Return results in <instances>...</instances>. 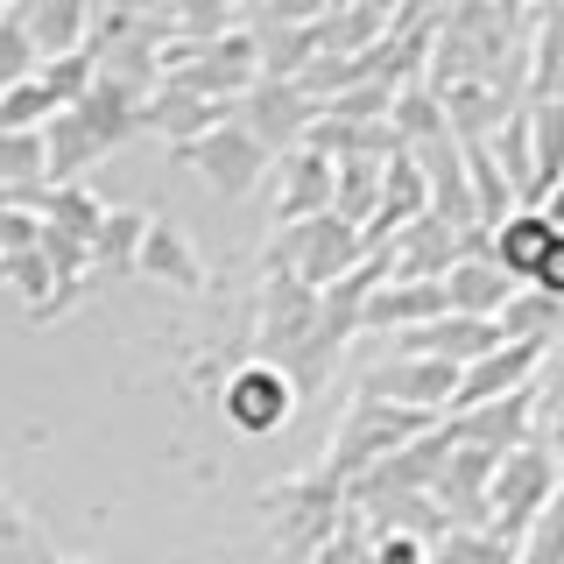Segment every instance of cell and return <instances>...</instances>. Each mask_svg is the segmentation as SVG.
Segmentation results:
<instances>
[{
	"mask_svg": "<svg viewBox=\"0 0 564 564\" xmlns=\"http://www.w3.org/2000/svg\"><path fill=\"white\" fill-rule=\"evenodd\" d=\"M261 522H269L275 551L290 564H311L346 522V487H332L325 473H296V480L261 494Z\"/></svg>",
	"mask_w": 564,
	"mask_h": 564,
	"instance_id": "obj_1",
	"label": "cell"
},
{
	"mask_svg": "<svg viewBox=\"0 0 564 564\" xmlns=\"http://www.w3.org/2000/svg\"><path fill=\"white\" fill-rule=\"evenodd\" d=\"M431 431V416H410V410H388V402H367V395H352L346 402V416H339V431H332V452H325V480L332 487H352L367 466H381L388 452H402V445H416V437Z\"/></svg>",
	"mask_w": 564,
	"mask_h": 564,
	"instance_id": "obj_2",
	"label": "cell"
},
{
	"mask_svg": "<svg viewBox=\"0 0 564 564\" xmlns=\"http://www.w3.org/2000/svg\"><path fill=\"white\" fill-rule=\"evenodd\" d=\"M557 494H564V466L529 437V445L501 452V466H494V480H487V529L508 536V543H522L529 522H536Z\"/></svg>",
	"mask_w": 564,
	"mask_h": 564,
	"instance_id": "obj_3",
	"label": "cell"
},
{
	"mask_svg": "<svg viewBox=\"0 0 564 564\" xmlns=\"http://www.w3.org/2000/svg\"><path fill=\"white\" fill-rule=\"evenodd\" d=\"M360 254H367L360 226H346L339 212H317V219L275 226V240H269V254H261V269L296 275L304 290H332V282H339V275H346Z\"/></svg>",
	"mask_w": 564,
	"mask_h": 564,
	"instance_id": "obj_4",
	"label": "cell"
},
{
	"mask_svg": "<svg viewBox=\"0 0 564 564\" xmlns=\"http://www.w3.org/2000/svg\"><path fill=\"white\" fill-rule=\"evenodd\" d=\"M234 113H240V106H234ZM170 155H176L184 170H198L212 191H226V198L261 191V184H269V163H275V155L261 149V141L247 134L240 120H219V128H205L198 141H184V149H170Z\"/></svg>",
	"mask_w": 564,
	"mask_h": 564,
	"instance_id": "obj_5",
	"label": "cell"
},
{
	"mask_svg": "<svg viewBox=\"0 0 564 564\" xmlns=\"http://www.w3.org/2000/svg\"><path fill=\"white\" fill-rule=\"evenodd\" d=\"M452 388H458V367L445 360H416V352H388V360L367 367L360 395L367 402H388V410H410V416H445L452 410Z\"/></svg>",
	"mask_w": 564,
	"mask_h": 564,
	"instance_id": "obj_6",
	"label": "cell"
},
{
	"mask_svg": "<svg viewBox=\"0 0 564 564\" xmlns=\"http://www.w3.org/2000/svg\"><path fill=\"white\" fill-rule=\"evenodd\" d=\"M234 120H240V128L254 134L269 155H290V149H304V134H311V120H317V99H311L296 78H254Z\"/></svg>",
	"mask_w": 564,
	"mask_h": 564,
	"instance_id": "obj_7",
	"label": "cell"
},
{
	"mask_svg": "<svg viewBox=\"0 0 564 564\" xmlns=\"http://www.w3.org/2000/svg\"><path fill=\"white\" fill-rule=\"evenodd\" d=\"M290 410H296V381L282 375V367L247 360V367H234V375H226V416H234V431L275 437L282 423H290Z\"/></svg>",
	"mask_w": 564,
	"mask_h": 564,
	"instance_id": "obj_8",
	"label": "cell"
},
{
	"mask_svg": "<svg viewBox=\"0 0 564 564\" xmlns=\"http://www.w3.org/2000/svg\"><path fill=\"white\" fill-rule=\"evenodd\" d=\"M269 212L275 226H296V219H317V212H332V155L325 149H290L269 163Z\"/></svg>",
	"mask_w": 564,
	"mask_h": 564,
	"instance_id": "obj_9",
	"label": "cell"
},
{
	"mask_svg": "<svg viewBox=\"0 0 564 564\" xmlns=\"http://www.w3.org/2000/svg\"><path fill=\"white\" fill-rule=\"evenodd\" d=\"M501 346L508 339H501L494 317H458V311H445V317H431V325H416V332H402V339H395V352L445 360V367H458V375H466L473 360H487V352H501Z\"/></svg>",
	"mask_w": 564,
	"mask_h": 564,
	"instance_id": "obj_10",
	"label": "cell"
},
{
	"mask_svg": "<svg viewBox=\"0 0 564 564\" xmlns=\"http://www.w3.org/2000/svg\"><path fill=\"white\" fill-rule=\"evenodd\" d=\"M536 367H543V346H501V352H487V360H473L466 375H458V388H452L445 416H466V410H487V402L522 395V388L536 381Z\"/></svg>",
	"mask_w": 564,
	"mask_h": 564,
	"instance_id": "obj_11",
	"label": "cell"
},
{
	"mask_svg": "<svg viewBox=\"0 0 564 564\" xmlns=\"http://www.w3.org/2000/svg\"><path fill=\"white\" fill-rule=\"evenodd\" d=\"M14 22H22L35 64H57V57H78L93 43V0H22Z\"/></svg>",
	"mask_w": 564,
	"mask_h": 564,
	"instance_id": "obj_12",
	"label": "cell"
},
{
	"mask_svg": "<svg viewBox=\"0 0 564 564\" xmlns=\"http://www.w3.org/2000/svg\"><path fill=\"white\" fill-rule=\"evenodd\" d=\"M445 431L458 437V445H480V452H516L536 437V395H508V402H487V410H466V416H445Z\"/></svg>",
	"mask_w": 564,
	"mask_h": 564,
	"instance_id": "obj_13",
	"label": "cell"
},
{
	"mask_svg": "<svg viewBox=\"0 0 564 564\" xmlns=\"http://www.w3.org/2000/svg\"><path fill=\"white\" fill-rule=\"evenodd\" d=\"M134 275H149V282H170V290H184V296H198L205 290V254L191 247V234L176 219H149V234H141V261H134Z\"/></svg>",
	"mask_w": 564,
	"mask_h": 564,
	"instance_id": "obj_14",
	"label": "cell"
},
{
	"mask_svg": "<svg viewBox=\"0 0 564 564\" xmlns=\"http://www.w3.org/2000/svg\"><path fill=\"white\" fill-rule=\"evenodd\" d=\"M445 282H381L375 296L360 304V332H388V339H402V332L431 325V317H445Z\"/></svg>",
	"mask_w": 564,
	"mask_h": 564,
	"instance_id": "obj_15",
	"label": "cell"
},
{
	"mask_svg": "<svg viewBox=\"0 0 564 564\" xmlns=\"http://www.w3.org/2000/svg\"><path fill=\"white\" fill-rule=\"evenodd\" d=\"M219 120H234V106L191 99V93H176V85H155V93L141 99V128H149V134H163L170 149H184V141H198L205 128H219Z\"/></svg>",
	"mask_w": 564,
	"mask_h": 564,
	"instance_id": "obj_16",
	"label": "cell"
},
{
	"mask_svg": "<svg viewBox=\"0 0 564 564\" xmlns=\"http://www.w3.org/2000/svg\"><path fill=\"white\" fill-rule=\"evenodd\" d=\"M50 184V149L43 128H0V205H35V191Z\"/></svg>",
	"mask_w": 564,
	"mask_h": 564,
	"instance_id": "obj_17",
	"label": "cell"
},
{
	"mask_svg": "<svg viewBox=\"0 0 564 564\" xmlns=\"http://www.w3.org/2000/svg\"><path fill=\"white\" fill-rule=\"evenodd\" d=\"M445 304L458 317H501V304L516 296V282H508L501 269H494V254H466V261H452L445 275Z\"/></svg>",
	"mask_w": 564,
	"mask_h": 564,
	"instance_id": "obj_18",
	"label": "cell"
},
{
	"mask_svg": "<svg viewBox=\"0 0 564 564\" xmlns=\"http://www.w3.org/2000/svg\"><path fill=\"white\" fill-rule=\"evenodd\" d=\"M381 176H388V155H339L332 163V212L346 226H367L381 205Z\"/></svg>",
	"mask_w": 564,
	"mask_h": 564,
	"instance_id": "obj_19",
	"label": "cell"
},
{
	"mask_svg": "<svg viewBox=\"0 0 564 564\" xmlns=\"http://www.w3.org/2000/svg\"><path fill=\"white\" fill-rule=\"evenodd\" d=\"M494 325H501L508 346H543V352H551L564 339V304H557V296H543V290H516Z\"/></svg>",
	"mask_w": 564,
	"mask_h": 564,
	"instance_id": "obj_20",
	"label": "cell"
},
{
	"mask_svg": "<svg viewBox=\"0 0 564 564\" xmlns=\"http://www.w3.org/2000/svg\"><path fill=\"white\" fill-rule=\"evenodd\" d=\"M557 176H564V106H529V205L522 212L551 198Z\"/></svg>",
	"mask_w": 564,
	"mask_h": 564,
	"instance_id": "obj_21",
	"label": "cell"
},
{
	"mask_svg": "<svg viewBox=\"0 0 564 564\" xmlns=\"http://www.w3.org/2000/svg\"><path fill=\"white\" fill-rule=\"evenodd\" d=\"M35 219H43V226H57V234H70V240H85V247H93L99 240V226H106V205L93 198V191H85V184H43V191H35Z\"/></svg>",
	"mask_w": 564,
	"mask_h": 564,
	"instance_id": "obj_22",
	"label": "cell"
},
{
	"mask_svg": "<svg viewBox=\"0 0 564 564\" xmlns=\"http://www.w3.org/2000/svg\"><path fill=\"white\" fill-rule=\"evenodd\" d=\"M529 395H536V445L564 466V346L543 352L536 381H529Z\"/></svg>",
	"mask_w": 564,
	"mask_h": 564,
	"instance_id": "obj_23",
	"label": "cell"
},
{
	"mask_svg": "<svg viewBox=\"0 0 564 564\" xmlns=\"http://www.w3.org/2000/svg\"><path fill=\"white\" fill-rule=\"evenodd\" d=\"M141 234H149L141 212H106V226H99V240H93V275H134Z\"/></svg>",
	"mask_w": 564,
	"mask_h": 564,
	"instance_id": "obj_24",
	"label": "cell"
},
{
	"mask_svg": "<svg viewBox=\"0 0 564 564\" xmlns=\"http://www.w3.org/2000/svg\"><path fill=\"white\" fill-rule=\"evenodd\" d=\"M529 106H564V14H543V43L529 64Z\"/></svg>",
	"mask_w": 564,
	"mask_h": 564,
	"instance_id": "obj_25",
	"label": "cell"
},
{
	"mask_svg": "<svg viewBox=\"0 0 564 564\" xmlns=\"http://www.w3.org/2000/svg\"><path fill=\"white\" fill-rule=\"evenodd\" d=\"M431 564H516V543L494 529H445L431 543Z\"/></svg>",
	"mask_w": 564,
	"mask_h": 564,
	"instance_id": "obj_26",
	"label": "cell"
},
{
	"mask_svg": "<svg viewBox=\"0 0 564 564\" xmlns=\"http://www.w3.org/2000/svg\"><path fill=\"white\" fill-rule=\"evenodd\" d=\"M0 564H57L43 543V529L29 522V508H14V494L0 487Z\"/></svg>",
	"mask_w": 564,
	"mask_h": 564,
	"instance_id": "obj_27",
	"label": "cell"
},
{
	"mask_svg": "<svg viewBox=\"0 0 564 564\" xmlns=\"http://www.w3.org/2000/svg\"><path fill=\"white\" fill-rule=\"evenodd\" d=\"M516 564H564V494L529 522V536L516 543Z\"/></svg>",
	"mask_w": 564,
	"mask_h": 564,
	"instance_id": "obj_28",
	"label": "cell"
},
{
	"mask_svg": "<svg viewBox=\"0 0 564 564\" xmlns=\"http://www.w3.org/2000/svg\"><path fill=\"white\" fill-rule=\"evenodd\" d=\"M22 78H35V50H29V35H22V22H0V93H14Z\"/></svg>",
	"mask_w": 564,
	"mask_h": 564,
	"instance_id": "obj_29",
	"label": "cell"
},
{
	"mask_svg": "<svg viewBox=\"0 0 564 564\" xmlns=\"http://www.w3.org/2000/svg\"><path fill=\"white\" fill-rule=\"evenodd\" d=\"M529 290H543V296H557V304H564V234L551 240V254H543V269H536Z\"/></svg>",
	"mask_w": 564,
	"mask_h": 564,
	"instance_id": "obj_30",
	"label": "cell"
},
{
	"mask_svg": "<svg viewBox=\"0 0 564 564\" xmlns=\"http://www.w3.org/2000/svg\"><path fill=\"white\" fill-rule=\"evenodd\" d=\"M536 212H543V219H551V226H557V234H564V176H557V184H551V198H543Z\"/></svg>",
	"mask_w": 564,
	"mask_h": 564,
	"instance_id": "obj_31",
	"label": "cell"
},
{
	"mask_svg": "<svg viewBox=\"0 0 564 564\" xmlns=\"http://www.w3.org/2000/svg\"><path fill=\"white\" fill-rule=\"evenodd\" d=\"M14 8H22V0H0V22H8V14H14Z\"/></svg>",
	"mask_w": 564,
	"mask_h": 564,
	"instance_id": "obj_32",
	"label": "cell"
},
{
	"mask_svg": "<svg viewBox=\"0 0 564 564\" xmlns=\"http://www.w3.org/2000/svg\"><path fill=\"white\" fill-rule=\"evenodd\" d=\"M219 8H226V14H240V0H219Z\"/></svg>",
	"mask_w": 564,
	"mask_h": 564,
	"instance_id": "obj_33",
	"label": "cell"
},
{
	"mask_svg": "<svg viewBox=\"0 0 564 564\" xmlns=\"http://www.w3.org/2000/svg\"><path fill=\"white\" fill-rule=\"evenodd\" d=\"M78 564H85V557H78Z\"/></svg>",
	"mask_w": 564,
	"mask_h": 564,
	"instance_id": "obj_34",
	"label": "cell"
}]
</instances>
